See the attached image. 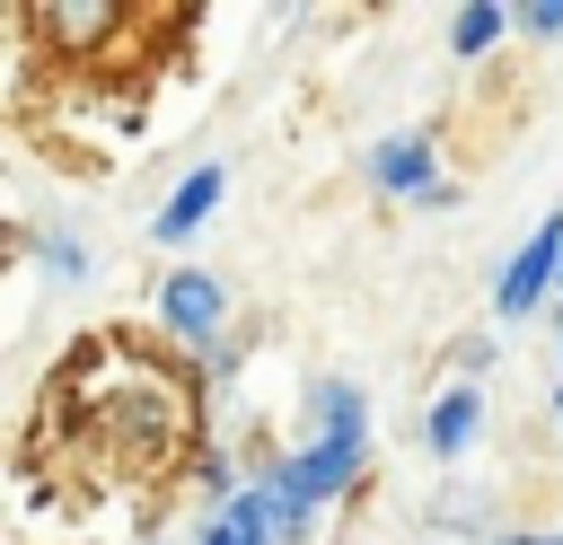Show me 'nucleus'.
<instances>
[{
	"instance_id": "nucleus-1",
	"label": "nucleus",
	"mask_w": 563,
	"mask_h": 545,
	"mask_svg": "<svg viewBox=\"0 0 563 545\" xmlns=\"http://www.w3.org/2000/svg\"><path fill=\"white\" fill-rule=\"evenodd\" d=\"M9 26H18L53 70H97V62H106L123 35H141L150 18H141V9H114V0H53V9H18Z\"/></svg>"
},
{
	"instance_id": "nucleus-2",
	"label": "nucleus",
	"mask_w": 563,
	"mask_h": 545,
	"mask_svg": "<svg viewBox=\"0 0 563 545\" xmlns=\"http://www.w3.org/2000/svg\"><path fill=\"white\" fill-rule=\"evenodd\" d=\"M150 316H158V334H167L176 352H194V360L229 352V281H220L211 264H167L158 290H150Z\"/></svg>"
},
{
	"instance_id": "nucleus-3",
	"label": "nucleus",
	"mask_w": 563,
	"mask_h": 545,
	"mask_svg": "<svg viewBox=\"0 0 563 545\" xmlns=\"http://www.w3.org/2000/svg\"><path fill=\"white\" fill-rule=\"evenodd\" d=\"M554 281H563V211H545V220L510 246V264L493 272V316H501V325L554 316Z\"/></svg>"
},
{
	"instance_id": "nucleus-4",
	"label": "nucleus",
	"mask_w": 563,
	"mask_h": 545,
	"mask_svg": "<svg viewBox=\"0 0 563 545\" xmlns=\"http://www.w3.org/2000/svg\"><path fill=\"white\" fill-rule=\"evenodd\" d=\"M361 185L378 193V202H431L449 176H440V132H387V141H369L361 149Z\"/></svg>"
},
{
	"instance_id": "nucleus-5",
	"label": "nucleus",
	"mask_w": 563,
	"mask_h": 545,
	"mask_svg": "<svg viewBox=\"0 0 563 545\" xmlns=\"http://www.w3.org/2000/svg\"><path fill=\"white\" fill-rule=\"evenodd\" d=\"M220 193H229V167H220V158H202V167H185V176H176V193H167V202L150 211V246H167V255H176V246H194V237L211 229V211H220Z\"/></svg>"
},
{
	"instance_id": "nucleus-6",
	"label": "nucleus",
	"mask_w": 563,
	"mask_h": 545,
	"mask_svg": "<svg viewBox=\"0 0 563 545\" xmlns=\"http://www.w3.org/2000/svg\"><path fill=\"white\" fill-rule=\"evenodd\" d=\"M475 440H484V387H440V396L422 404V448H431L440 466H457Z\"/></svg>"
},
{
	"instance_id": "nucleus-7",
	"label": "nucleus",
	"mask_w": 563,
	"mask_h": 545,
	"mask_svg": "<svg viewBox=\"0 0 563 545\" xmlns=\"http://www.w3.org/2000/svg\"><path fill=\"white\" fill-rule=\"evenodd\" d=\"M308 440H369V396L361 378H308Z\"/></svg>"
},
{
	"instance_id": "nucleus-8",
	"label": "nucleus",
	"mask_w": 563,
	"mask_h": 545,
	"mask_svg": "<svg viewBox=\"0 0 563 545\" xmlns=\"http://www.w3.org/2000/svg\"><path fill=\"white\" fill-rule=\"evenodd\" d=\"M501 35H519V9H501V0H466V9L449 18V62H484Z\"/></svg>"
},
{
	"instance_id": "nucleus-9",
	"label": "nucleus",
	"mask_w": 563,
	"mask_h": 545,
	"mask_svg": "<svg viewBox=\"0 0 563 545\" xmlns=\"http://www.w3.org/2000/svg\"><path fill=\"white\" fill-rule=\"evenodd\" d=\"M26 255H35L44 272H62V281L88 272V237H79V229H26Z\"/></svg>"
},
{
	"instance_id": "nucleus-10",
	"label": "nucleus",
	"mask_w": 563,
	"mask_h": 545,
	"mask_svg": "<svg viewBox=\"0 0 563 545\" xmlns=\"http://www.w3.org/2000/svg\"><path fill=\"white\" fill-rule=\"evenodd\" d=\"M449 360H457V387H484V378H493V360H501V343H493V334H457V352H449Z\"/></svg>"
},
{
	"instance_id": "nucleus-11",
	"label": "nucleus",
	"mask_w": 563,
	"mask_h": 545,
	"mask_svg": "<svg viewBox=\"0 0 563 545\" xmlns=\"http://www.w3.org/2000/svg\"><path fill=\"white\" fill-rule=\"evenodd\" d=\"M519 35H528V44H563V0H537V9H519Z\"/></svg>"
},
{
	"instance_id": "nucleus-12",
	"label": "nucleus",
	"mask_w": 563,
	"mask_h": 545,
	"mask_svg": "<svg viewBox=\"0 0 563 545\" xmlns=\"http://www.w3.org/2000/svg\"><path fill=\"white\" fill-rule=\"evenodd\" d=\"M484 545H563V536H554V527H493Z\"/></svg>"
},
{
	"instance_id": "nucleus-13",
	"label": "nucleus",
	"mask_w": 563,
	"mask_h": 545,
	"mask_svg": "<svg viewBox=\"0 0 563 545\" xmlns=\"http://www.w3.org/2000/svg\"><path fill=\"white\" fill-rule=\"evenodd\" d=\"M554 378H563V299H554Z\"/></svg>"
},
{
	"instance_id": "nucleus-14",
	"label": "nucleus",
	"mask_w": 563,
	"mask_h": 545,
	"mask_svg": "<svg viewBox=\"0 0 563 545\" xmlns=\"http://www.w3.org/2000/svg\"><path fill=\"white\" fill-rule=\"evenodd\" d=\"M554 422H563V378H554Z\"/></svg>"
},
{
	"instance_id": "nucleus-15",
	"label": "nucleus",
	"mask_w": 563,
	"mask_h": 545,
	"mask_svg": "<svg viewBox=\"0 0 563 545\" xmlns=\"http://www.w3.org/2000/svg\"><path fill=\"white\" fill-rule=\"evenodd\" d=\"M132 545H167V536H132Z\"/></svg>"
},
{
	"instance_id": "nucleus-16",
	"label": "nucleus",
	"mask_w": 563,
	"mask_h": 545,
	"mask_svg": "<svg viewBox=\"0 0 563 545\" xmlns=\"http://www.w3.org/2000/svg\"><path fill=\"white\" fill-rule=\"evenodd\" d=\"M554 299H563V281H554Z\"/></svg>"
}]
</instances>
